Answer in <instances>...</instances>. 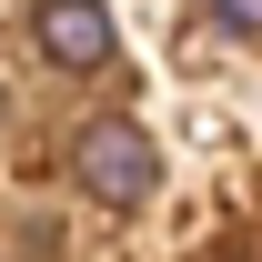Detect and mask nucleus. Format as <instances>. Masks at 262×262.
<instances>
[{
  "label": "nucleus",
  "instance_id": "nucleus-1",
  "mask_svg": "<svg viewBox=\"0 0 262 262\" xmlns=\"http://www.w3.org/2000/svg\"><path fill=\"white\" fill-rule=\"evenodd\" d=\"M81 182H91V202H151V182H162L151 131L141 121H91L81 131Z\"/></svg>",
  "mask_w": 262,
  "mask_h": 262
},
{
  "label": "nucleus",
  "instance_id": "nucleus-2",
  "mask_svg": "<svg viewBox=\"0 0 262 262\" xmlns=\"http://www.w3.org/2000/svg\"><path fill=\"white\" fill-rule=\"evenodd\" d=\"M31 40L61 71H101V61H111V10H101V0H40V10H31Z\"/></svg>",
  "mask_w": 262,
  "mask_h": 262
},
{
  "label": "nucleus",
  "instance_id": "nucleus-3",
  "mask_svg": "<svg viewBox=\"0 0 262 262\" xmlns=\"http://www.w3.org/2000/svg\"><path fill=\"white\" fill-rule=\"evenodd\" d=\"M202 10H212L222 31H262V0H202Z\"/></svg>",
  "mask_w": 262,
  "mask_h": 262
}]
</instances>
